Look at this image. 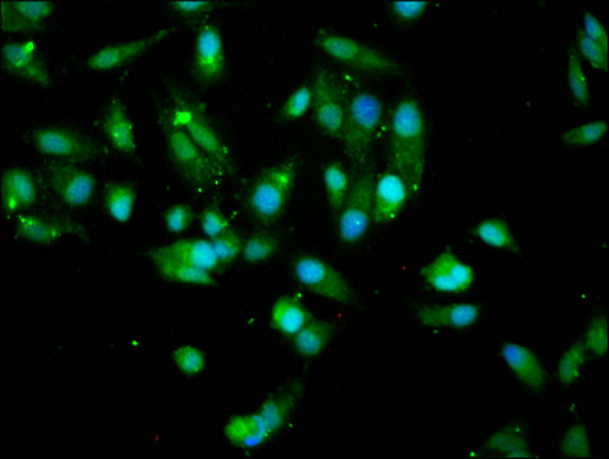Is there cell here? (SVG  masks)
<instances>
[{"label":"cell","instance_id":"cell-6","mask_svg":"<svg viewBox=\"0 0 609 459\" xmlns=\"http://www.w3.org/2000/svg\"><path fill=\"white\" fill-rule=\"evenodd\" d=\"M167 147L173 163L196 186H212L224 170L181 129H170Z\"/></svg>","mask_w":609,"mask_h":459},{"label":"cell","instance_id":"cell-1","mask_svg":"<svg viewBox=\"0 0 609 459\" xmlns=\"http://www.w3.org/2000/svg\"><path fill=\"white\" fill-rule=\"evenodd\" d=\"M426 121L415 98L395 106L389 134V158L411 195H418L426 169Z\"/></svg>","mask_w":609,"mask_h":459},{"label":"cell","instance_id":"cell-30","mask_svg":"<svg viewBox=\"0 0 609 459\" xmlns=\"http://www.w3.org/2000/svg\"><path fill=\"white\" fill-rule=\"evenodd\" d=\"M158 273L164 279L178 282V284L199 285V287H210L215 284V279L209 271L201 270V268L193 267V265L184 264V262L167 261V259H155Z\"/></svg>","mask_w":609,"mask_h":459},{"label":"cell","instance_id":"cell-18","mask_svg":"<svg viewBox=\"0 0 609 459\" xmlns=\"http://www.w3.org/2000/svg\"><path fill=\"white\" fill-rule=\"evenodd\" d=\"M481 306L473 302L424 306L417 313L420 325L427 328L469 329L481 319Z\"/></svg>","mask_w":609,"mask_h":459},{"label":"cell","instance_id":"cell-21","mask_svg":"<svg viewBox=\"0 0 609 459\" xmlns=\"http://www.w3.org/2000/svg\"><path fill=\"white\" fill-rule=\"evenodd\" d=\"M224 433L233 446L247 450L258 449L274 437L273 430L259 411L230 418L225 424Z\"/></svg>","mask_w":609,"mask_h":459},{"label":"cell","instance_id":"cell-11","mask_svg":"<svg viewBox=\"0 0 609 459\" xmlns=\"http://www.w3.org/2000/svg\"><path fill=\"white\" fill-rule=\"evenodd\" d=\"M34 144L40 152L51 157L72 161H86L95 157L97 149L88 138L62 127H42L33 134Z\"/></svg>","mask_w":609,"mask_h":459},{"label":"cell","instance_id":"cell-9","mask_svg":"<svg viewBox=\"0 0 609 459\" xmlns=\"http://www.w3.org/2000/svg\"><path fill=\"white\" fill-rule=\"evenodd\" d=\"M421 277L430 290L441 294H464L475 284L472 265L458 258L453 251H443L434 261L424 265Z\"/></svg>","mask_w":609,"mask_h":459},{"label":"cell","instance_id":"cell-5","mask_svg":"<svg viewBox=\"0 0 609 459\" xmlns=\"http://www.w3.org/2000/svg\"><path fill=\"white\" fill-rule=\"evenodd\" d=\"M374 178L371 173H363L349 190L348 198L340 210L337 221V233L340 241L352 245L359 242L368 233L369 225L374 221L372 215V192H374Z\"/></svg>","mask_w":609,"mask_h":459},{"label":"cell","instance_id":"cell-40","mask_svg":"<svg viewBox=\"0 0 609 459\" xmlns=\"http://www.w3.org/2000/svg\"><path fill=\"white\" fill-rule=\"evenodd\" d=\"M314 92L311 86H300L285 101L282 118L285 121L297 120L313 108Z\"/></svg>","mask_w":609,"mask_h":459},{"label":"cell","instance_id":"cell-38","mask_svg":"<svg viewBox=\"0 0 609 459\" xmlns=\"http://www.w3.org/2000/svg\"><path fill=\"white\" fill-rule=\"evenodd\" d=\"M583 346L587 348L588 354H593L594 357H605L608 354L609 337H608V319L606 316L596 317L593 322L588 325L585 336H583Z\"/></svg>","mask_w":609,"mask_h":459},{"label":"cell","instance_id":"cell-27","mask_svg":"<svg viewBox=\"0 0 609 459\" xmlns=\"http://www.w3.org/2000/svg\"><path fill=\"white\" fill-rule=\"evenodd\" d=\"M302 391V386H291V389H288V391L268 398V400L264 401V404L259 407V414L267 421V424L270 426V429L273 430L274 435L281 432V430L284 429L285 424L290 420L297 401L302 397Z\"/></svg>","mask_w":609,"mask_h":459},{"label":"cell","instance_id":"cell-41","mask_svg":"<svg viewBox=\"0 0 609 459\" xmlns=\"http://www.w3.org/2000/svg\"><path fill=\"white\" fill-rule=\"evenodd\" d=\"M212 244L221 264H232L233 261H236L241 256L242 247H244L241 236L233 232V230L219 236V238L213 239Z\"/></svg>","mask_w":609,"mask_h":459},{"label":"cell","instance_id":"cell-2","mask_svg":"<svg viewBox=\"0 0 609 459\" xmlns=\"http://www.w3.org/2000/svg\"><path fill=\"white\" fill-rule=\"evenodd\" d=\"M382 120V101L371 92H359L349 101L342 138L346 153L354 163L363 164L368 161Z\"/></svg>","mask_w":609,"mask_h":459},{"label":"cell","instance_id":"cell-46","mask_svg":"<svg viewBox=\"0 0 609 459\" xmlns=\"http://www.w3.org/2000/svg\"><path fill=\"white\" fill-rule=\"evenodd\" d=\"M427 5L426 0H395L391 7L398 19L414 20L426 11Z\"/></svg>","mask_w":609,"mask_h":459},{"label":"cell","instance_id":"cell-3","mask_svg":"<svg viewBox=\"0 0 609 459\" xmlns=\"http://www.w3.org/2000/svg\"><path fill=\"white\" fill-rule=\"evenodd\" d=\"M297 180V163L284 161L265 170L251 187L250 210L259 221L271 224L284 215Z\"/></svg>","mask_w":609,"mask_h":459},{"label":"cell","instance_id":"cell-19","mask_svg":"<svg viewBox=\"0 0 609 459\" xmlns=\"http://www.w3.org/2000/svg\"><path fill=\"white\" fill-rule=\"evenodd\" d=\"M193 68H195L196 74L206 82L218 79L224 74V40H222L218 28L213 27L210 23L204 25L196 37Z\"/></svg>","mask_w":609,"mask_h":459},{"label":"cell","instance_id":"cell-45","mask_svg":"<svg viewBox=\"0 0 609 459\" xmlns=\"http://www.w3.org/2000/svg\"><path fill=\"white\" fill-rule=\"evenodd\" d=\"M583 33L587 34L594 42L602 45L603 48L608 49V31H606L605 25L600 22L599 17L596 14L590 13V11L583 14Z\"/></svg>","mask_w":609,"mask_h":459},{"label":"cell","instance_id":"cell-36","mask_svg":"<svg viewBox=\"0 0 609 459\" xmlns=\"http://www.w3.org/2000/svg\"><path fill=\"white\" fill-rule=\"evenodd\" d=\"M279 248H281V241L276 236L259 233L244 242L241 256L250 264H259V262L274 258Z\"/></svg>","mask_w":609,"mask_h":459},{"label":"cell","instance_id":"cell-29","mask_svg":"<svg viewBox=\"0 0 609 459\" xmlns=\"http://www.w3.org/2000/svg\"><path fill=\"white\" fill-rule=\"evenodd\" d=\"M476 238L482 244L496 248V250L516 251L518 250V241L513 235L512 228L504 219L489 218L479 222L473 228Z\"/></svg>","mask_w":609,"mask_h":459},{"label":"cell","instance_id":"cell-34","mask_svg":"<svg viewBox=\"0 0 609 459\" xmlns=\"http://www.w3.org/2000/svg\"><path fill=\"white\" fill-rule=\"evenodd\" d=\"M606 132H608V121H590V123L579 124V126L567 129L562 140H564L565 146L579 149V147H588L599 143L605 137Z\"/></svg>","mask_w":609,"mask_h":459},{"label":"cell","instance_id":"cell-42","mask_svg":"<svg viewBox=\"0 0 609 459\" xmlns=\"http://www.w3.org/2000/svg\"><path fill=\"white\" fill-rule=\"evenodd\" d=\"M577 46H579L583 59H587L593 68L599 69V71H605L608 68V49L594 42L583 31H580L577 36Z\"/></svg>","mask_w":609,"mask_h":459},{"label":"cell","instance_id":"cell-14","mask_svg":"<svg viewBox=\"0 0 609 459\" xmlns=\"http://www.w3.org/2000/svg\"><path fill=\"white\" fill-rule=\"evenodd\" d=\"M53 10L54 5L45 0H2L0 25L7 33H27L42 27Z\"/></svg>","mask_w":609,"mask_h":459},{"label":"cell","instance_id":"cell-13","mask_svg":"<svg viewBox=\"0 0 609 459\" xmlns=\"http://www.w3.org/2000/svg\"><path fill=\"white\" fill-rule=\"evenodd\" d=\"M408 186L397 172L383 173L374 183L372 192V215L378 224H389L403 212L408 202Z\"/></svg>","mask_w":609,"mask_h":459},{"label":"cell","instance_id":"cell-35","mask_svg":"<svg viewBox=\"0 0 609 459\" xmlns=\"http://www.w3.org/2000/svg\"><path fill=\"white\" fill-rule=\"evenodd\" d=\"M568 86L574 100L580 106L590 105V82H588L587 72L583 68L582 60L576 49L570 48L567 62Z\"/></svg>","mask_w":609,"mask_h":459},{"label":"cell","instance_id":"cell-20","mask_svg":"<svg viewBox=\"0 0 609 459\" xmlns=\"http://www.w3.org/2000/svg\"><path fill=\"white\" fill-rule=\"evenodd\" d=\"M152 258L154 261L155 259H167V261L184 262V264L193 265V267L201 268L209 273L218 270L221 265L212 241L209 239H181L166 247L158 248L152 254Z\"/></svg>","mask_w":609,"mask_h":459},{"label":"cell","instance_id":"cell-43","mask_svg":"<svg viewBox=\"0 0 609 459\" xmlns=\"http://www.w3.org/2000/svg\"><path fill=\"white\" fill-rule=\"evenodd\" d=\"M201 230L210 241H213V239L219 238L225 233L232 232L233 228L221 210L216 209V207H209L202 212Z\"/></svg>","mask_w":609,"mask_h":459},{"label":"cell","instance_id":"cell-12","mask_svg":"<svg viewBox=\"0 0 609 459\" xmlns=\"http://www.w3.org/2000/svg\"><path fill=\"white\" fill-rule=\"evenodd\" d=\"M49 183L63 202L74 209L88 206L94 196V176L74 164H54L49 172Z\"/></svg>","mask_w":609,"mask_h":459},{"label":"cell","instance_id":"cell-31","mask_svg":"<svg viewBox=\"0 0 609 459\" xmlns=\"http://www.w3.org/2000/svg\"><path fill=\"white\" fill-rule=\"evenodd\" d=\"M137 192L128 184H111L106 189L105 207L108 215L120 224H126L132 218Z\"/></svg>","mask_w":609,"mask_h":459},{"label":"cell","instance_id":"cell-7","mask_svg":"<svg viewBox=\"0 0 609 459\" xmlns=\"http://www.w3.org/2000/svg\"><path fill=\"white\" fill-rule=\"evenodd\" d=\"M294 276L311 293L349 305L354 300L351 287L345 277L328 262L314 256H302L294 262Z\"/></svg>","mask_w":609,"mask_h":459},{"label":"cell","instance_id":"cell-10","mask_svg":"<svg viewBox=\"0 0 609 459\" xmlns=\"http://www.w3.org/2000/svg\"><path fill=\"white\" fill-rule=\"evenodd\" d=\"M313 92L314 117L320 129L329 137H342L346 109L336 79L328 71H320L314 79Z\"/></svg>","mask_w":609,"mask_h":459},{"label":"cell","instance_id":"cell-4","mask_svg":"<svg viewBox=\"0 0 609 459\" xmlns=\"http://www.w3.org/2000/svg\"><path fill=\"white\" fill-rule=\"evenodd\" d=\"M317 46L331 59L368 74L389 75L398 71L388 56L351 37L322 31L317 36Z\"/></svg>","mask_w":609,"mask_h":459},{"label":"cell","instance_id":"cell-17","mask_svg":"<svg viewBox=\"0 0 609 459\" xmlns=\"http://www.w3.org/2000/svg\"><path fill=\"white\" fill-rule=\"evenodd\" d=\"M169 34L170 30H160L158 33L143 37V39L106 46V48L95 53L94 56L89 57V69H92V71H112V69L120 68V66L143 56L146 51L154 48Z\"/></svg>","mask_w":609,"mask_h":459},{"label":"cell","instance_id":"cell-26","mask_svg":"<svg viewBox=\"0 0 609 459\" xmlns=\"http://www.w3.org/2000/svg\"><path fill=\"white\" fill-rule=\"evenodd\" d=\"M4 207L8 213H17L33 206L37 198L36 184L30 173L11 169L4 176Z\"/></svg>","mask_w":609,"mask_h":459},{"label":"cell","instance_id":"cell-16","mask_svg":"<svg viewBox=\"0 0 609 459\" xmlns=\"http://www.w3.org/2000/svg\"><path fill=\"white\" fill-rule=\"evenodd\" d=\"M501 357L525 388L533 392L544 391L547 386V372L535 351L521 343L510 342L502 346Z\"/></svg>","mask_w":609,"mask_h":459},{"label":"cell","instance_id":"cell-8","mask_svg":"<svg viewBox=\"0 0 609 459\" xmlns=\"http://www.w3.org/2000/svg\"><path fill=\"white\" fill-rule=\"evenodd\" d=\"M170 129L186 132L221 169H228V150L212 124L192 103H180L170 114Z\"/></svg>","mask_w":609,"mask_h":459},{"label":"cell","instance_id":"cell-37","mask_svg":"<svg viewBox=\"0 0 609 459\" xmlns=\"http://www.w3.org/2000/svg\"><path fill=\"white\" fill-rule=\"evenodd\" d=\"M561 453L567 458L585 459L593 456L590 433L585 424L577 423L568 429L561 443Z\"/></svg>","mask_w":609,"mask_h":459},{"label":"cell","instance_id":"cell-33","mask_svg":"<svg viewBox=\"0 0 609 459\" xmlns=\"http://www.w3.org/2000/svg\"><path fill=\"white\" fill-rule=\"evenodd\" d=\"M322 178L329 206L334 212H340L351 190L348 173L340 164L331 163L323 169Z\"/></svg>","mask_w":609,"mask_h":459},{"label":"cell","instance_id":"cell-47","mask_svg":"<svg viewBox=\"0 0 609 459\" xmlns=\"http://www.w3.org/2000/svg\"><path fill=\"white\" fill-rule=\"evenodd\" d=\"M170 5H172L176 13L193 16V14L206 11L207 8H210L212 2H207V0H173V2H170Z\"/></svg>","mask_w":609,"mask_h":459},{"label":"cell","instance_id":"cell-22","mask_svg":"<svg viewBox=\"0 0 609 459\" xmlns=\"http://www.w3.org/2000/svg\"><path fill=\"white\" fill-rule=\"evenodd\" d=\"M16 224L19 235L25 241L37 245H54L65 236L82 232V228L74 222L43 219L31 215H20Z\"/></svg>","mask_w":609,"mask_h":459},{"label":"cell","instance_id":"cell-32","mask_svg":"<svg viewBox=\"0 0 609 459\" xmlns=\"http://www.w3.org/2000/svg\"><path fill=\"white\" fill-rule=\"evenodd\" d=\"M588 351L582 342L574 343L564 352L556 366V377L564 386H573L582 377L587 366Z\"/></svg>","mask_w":609,"mask_h":459},{"label":"cell","instance_id":"cell-15","mask_svg":"<svg viewBox=\"0 0 609 459\" xmlns=\"http://www.w3.org/2000/svg\"><path fill=\"white\" fill-rule=\"evenodd\" d=\"M2 60L8 72L34 85L49 86L51 83L48 69L40 60L34 40L7 43L2 48Z\"/></svg>","mask_w":609,"mask_h":459},{"label":"cell","instance_id":"cell-23","mask_svg":"<svg viewBox=\"0 0 609 459\" xmlns=\"http://www.w3.org/2000/svg\"><path fill=\"white\" fill-rule=\"evenodd\" d=\"M103 129H105L106 138L111 141L112 146L118 152L134 153L137 150L135 126L121 101L114 100L108 106Z\"/></svg>","mask_w":609,"mask_h":459},{"label":"cell","instance_id":"cell-25","mask_svg":"<svg viewBox=\"0 0 609 459\" xmlns=\"http://www.w3.org/2000/svg\"><path fill=\"white\" fill-rule=\"evenodd\" d=\"M313 320L310 311L296 297H281L271 306L270 323L277 333L294 337Z\"/></svg>","mask_w":609,"mask_h":459},{"label":"cell","instance_id":"cell-44","mask_svg":"<svg viewBox=\"0 0 609 459\" xmlns=\"http://www.w3.org/2000/svg\"><path fill=\"white\" fill-rule=\"evenodd\" d=\"M192 219L193 212L187 204H175L164 213V224L173 235H181V233L187 232L190 224H192Z\"/></svg>","mask_w":609,"mask_h":459},{"label":"cell","instance_id":"cell-24","mask_svg":"<svg viewBox=\"0 0 609 459\" xmlns=\"http://www.w3.org/2000/svg\"><path fill=\"white\" fill-rule=\"evenodd\" d=\"M486 449L493 455L509 459L533 458L527 429L521 423L505 424L487 440Z\"/></svg>","mask_w":609,"mask_h":459},{"label":"cell","instance_id":"cell-28","mask_svg":"<svg viewBox=\"0 0 609 459\" xmlns=\"http://www.w3.org/2000/svg\"><path fill=\"white\" fill-rule=\"evenodd\" d=\"M331 337L333 326L328 322L313 319L293 337L294 348L302 357L314 359L328 348Z\"/></svg>","mask_w":609,"mask_h":459},{"label":"cell","instance_id":"cell-39","mask_svg":"<svg viewBox=\"0 0 609 459\" xmlns=\"http://www.w3.org/2000/svg\"><path fill=\"white\" fill-rule=\"evenodd\" d=\"M173 363L186 375H199L207 366L206 354L193 345L178 346L173 351Z\"/></svg>","mask_w":609,"mask_h":459}]
</instances>
